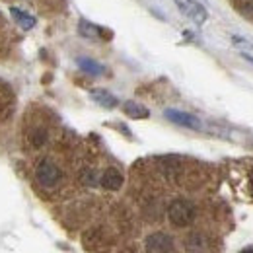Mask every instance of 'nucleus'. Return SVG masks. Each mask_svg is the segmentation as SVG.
Segmentation results:
<instances>
[{
	"label": "nucleus",
	"mask_w": 253,
	"mask_h": 253,
	"mask_svg": "<svg viewBox=\"0 0 253 253\" xmlns=\"http://www.w3.org/2000/svg\"><path fill=\"white\" fill-rule=\"evenodd\" d=\"M164 115H166V117H168L171 123H175V125H179V126L193 128V130H199V128H203L201 121H199L195 115H191V113H185V111H177V109H166V111H164Z\"/></svg>",
	"instance_id": "nucleus-5"
},
{
	"label": "nucleus",
	"mask_w": 253,
	"mask_h": 253,
	"mask_svg": "<svg viewBox=\"0 0 253 253\" xmlns=\"http://www.w3.org/2000/svg\"><path fill=\"white\" fill-rule=\"evenodd\" d=\"M244 59H246V61H250V63L253 64V57L250 55V53H244Z\"/></svg>",
	"instance_id": "nucleus-16"
},
{
	"label": "nucleus",
	"mask_w": 253,
	"mask_h": 253,
	"mask_svg": "<svg viewBox=\"0 0 253 253\" xmlns=\"http://www.w3.org/2000/svg\"><path fill=\"white\" fill-rule=\"evenodd\" d=\"M82 183H84V185H90V187H94V185L99 183V175L95 173V169L86 168V169L82 171Z\"/></svg>",
	"instance_id": "nucleus-13"
},
{
	"label": "nucleus",
	"mask_w": 253,
	"mask_h": 253,
	"mask_svg": "<svg viewBox=\"0 0 253 253\" xmlns=\"http://www.w3.org/2000/svg\"><path fill=\"white\" fill-rule=\"evenodd\" d=\"M187 253H211V242L203 232H191L185 238Z\"/></svg>",
	"instance_id": "nucleus-6"
},
{
	"label": "nucleus",
	"mask_w": 253,
	"mask_h": 253,
	"mask_svg": "<svg viewBox=\"0 0 253 253\" xmlns=\"http://www.w3.org/2000/svg\"><path fill=\"white\" fill-rule=\"evenodd\" d=\"M76 63L80 66V70H84L86 74H92V76H99V74H103V70H105L101 64L92 61V59H78Z\"/></svg>",
	"instance_id": "nucleus-11"
},
{
	"label": "nucleus",
	"mask_w": 253,
	"mask_h": 253,
	"mask_svg": "<svg viewBox=\"0 0 253 253\" xmlns=\"http://www.w3.org/2000/svg\"><path fill=\"white\" fill-rule=\"evenodd\" d=\"M125 113L132 119H146L148 117V109L134 103V101H126L125 103Z\"/></svg>",
	"instance_id": "nucleus-12"
},
{
	"label": "nucleus",
	"mask_w": 253,
	"mask_h": 253,
	"mask_svg": "<svg viewBox=\"0 0 253 253\" xmlns=\"http://www.w3.org/2000/svg\"><path fill=\"white\" fill-rule=\"evenodd\" d=\"M173 2L177 4L179 12H181L183 16H187L191 22H195V24H199V26L207 22V18H209L207 8H205L199 0H173Z\"/></svg>",
	"instance_id": "nucleus-3"
},
{
	"label": "nucleus",
	"mask_w": 253,
	"mask_h": 253,
	"mask_svg": "<svg viewBox=\"0 0 253 253\" xmlns=\"http://www.w3.org/2000/svg\"><path fill=\"white\" fill-rule=\"evenodd\" d=\"M252 189H253V177H252Z\"/></svg>",
	"instance_id": "nucleus-18"
},
{
	"label": "nucleus",
	"mask_w": 253,
	"mask_h": 253,
	"mask_svg": "<svg viewBox=\"0 0 253 253\" xmlns=\"http://www.w3.org/2000/svg\"><path fill=\"white\" fill-rule=\"evenodd\" d=\"M244 253H253V250H248V252H244Z\"/></svg>",
	"instance_id": "nucleus-17"
},
{
	"label": "nucleus",
	"mask_w": 253,
	"mask_h": 253,
	"mask_svg": "<svg viewBox=\"0 0 253 253\" xmlns=\"http://www.w3.org/2000/svg\"><path fill=\"white\" fill-rule=\"evenodd\" d=\"M35 179H37L39 187L51 191L55 187H59V183L63 181V169H61V166L57 162L45 158L41 160L37 164V168H35Z\"/></svg>",
	"instance_id": "nucleus-1"
},
{
	"label": "nucleus",
	"mask_w": 253,
	"mask_h": 253,
	"mask_svg": "<svg viewBox=\"0 0 253 253\" xmlns=\"http://www.w3.org/2000/svg\"><path fill=\"white\" fill-rule=\"evenodd\" d=\"M80 33L86 35V37H97V35H99V30L95 28L94 24L82 20V22H80Z\"/></svg>",
	"instance_id": "nucleus-14"
},
{
	"label": "nucleus",
	"mask_w": 253,
	"mask_h": 253,
	"mask_svg": "<svg viewBox=\"0 0 253 253\" xmlns=\"http://www.w3.org/2000/svg\"><path fill=\"white\" fill-rule=\"evenodd\" d=\"M10 14H12V18L16 20V24H20L24 30H32L33 26H35V18L30 16L28 12L20 10L18 6H12V8H10Z\"/></svg>",
	"instance_id": "nucleus-8"
},
{
	"label": "nucleus",
	"mask_w": 253,
	"mask_h": 253,
	"mask_svg": "<svg viewBox=\"0 0 253 253\" xmlns=\"http://www.w3.org/2000/svg\"><path fill=\"white\" fill-rule=\"evenodd\" d=\"M232 43L236 45V47H242V49H248V51H253V43L250 39H246V37H240V35H234L232 37ZM246 51V53H248Z\"/></svg>",
	"instance_id": "nucleus-15"
},
{
	"label": "nucleus",
	"mask_w": 253,
	"mask_h": 253,
	"mask_svg": "<svg viewBox=\"0 0 253 253\" xmlns=\"http://www.w3.org/2000/svg\"><path fill=\"white\" fill-rule=\"evenodd\" d=\"M146 253H171L173 252V238L166 232H154L144 242Z\"/></svg>",
	"instance_id": "nucleus-4"
},
{
	"label": "nucleus",
	"mask_w": 253,
	"mask_h": 253,
	"mask_svg": "<svg viewBox=\"0 0 253 253\" xmlns=\"http://www.w3.org/2000/svg\"><path fill=\"white\" fill-rule=\"evenodd\" d=\"M47 130L45 128H41V126H37V128H32L30 132H28V142L32 144V148H41L45 142H47Z\"/></svg>",
	"instance_id": "nucleus-10"
},
{
	"label": "nucleus",
	"mask_w": 253,
	"mask_h": 253,
	"mask_svg": "<svg viewBox=\"0 0 253 253\" xmlns=\"http://www.w3.org/2000/svg\"><path fill=\"white\" fill-rule=\"evenodd\" d=\"M92 99H94L95 103H99L101 107H107V109L117 105V97L111 95L109 92H105V90H94L92 92Z\"/></svg>",
	"instance_id": "nucleus-9"
},
{
	"label": "nucleus",
	"mask_w": 253,
	"mask_h": 253,
	"mask_svg": "<svg viewBox=\"0 0 253 253\" xmlns=\"http://www.w3.org/2000/svg\"><path fill=\"white\" fill-rule=\"evenodd\" d=\"M99 183H101V187H105L107 191H117V189H121V185H123V175H121L119 169L107 168V169L101 173Z\"/></svg>",
	"instance_id": "nucleus-7"
},
{
	"label": "nucleus",
	"mask_w": 253,
	"mask_h": 253,
	"mask_svg": "<svg viewBox=\"0 0 253 253\" xmlns=\"http://www.w3.org/2000/svg\"><path fill=\"white\" fill-rule=\"evenodd\" d=\"M195 216H197L195 205L187 199H175L168 207V218L175 228H187L189 224H193Z\"/></svg>",
	"instance_id": "nucleus-2"
}]
</instances>
